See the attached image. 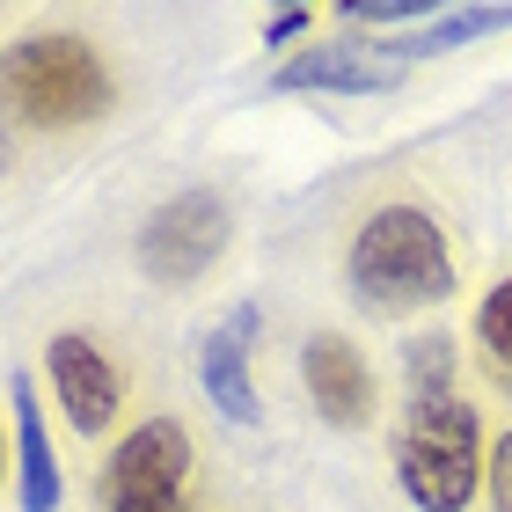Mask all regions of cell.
I'll use <instances>...</instances> for the list:
<instances>
[{
    "label": "cell",
    "mask_w": 512,
    "mask_h": 512,
    "mask_svg": "<svg viewBox=\"0 0 512 512\" xmlns=\"http://www.w3.org/2000/svg\"><path fill=\"white\" fill-rule=\"evenodd\" d=\"M491 476L483 410L461 388H417L395 425V483L417 512H469L476 483Z\"/></svg>",
    "instance_id": "obj_2"
},
{
    "label": "cell",
    "mask_w": 512,
    "mask_h": 512,
    "mask_svg": "<svg viewBox=\"0 0 512 512\" xmlns=\"http://www.w3.org/2000/svg\"><path fill=\"white\" fill-rule=\"evenodd\" d=\"M300 381H308V403L330 417L337 432H359V425L381 417V381H374L366 352L344 330H315L300 344Z\"/></svg>",
    "instance_id": "obj_8"
},
{
    "label": "cell",
    "mask_w": 512,
    "mask_h": 512,
    "mask_svg": "<svg viewBox=\"0 0 512 512\" xmlns=\"http://www.w3.org/2000/svg\"><path fill=\"white\" fill-rule=\"evenodd\" d=\"M8 469H15V461H8V432H0V491H8Z\"/></svg>",
    "instance_id": "obj_17"
},
{
    "label": "cell",
    "mask_w": 512,
    "mask_h": 512,
    "mask_svg": "<svg viewBox=\"0 0 512 512\" xmlns=\"http://www.w3.org/2000/svg\"><path fill=\"white\" fill-rule=\"evenodd\" d=\"M483 30H512V8H461V15H447V22L425 37V52H439V44H461V37H483Z\"/></svg>",
    "instance_id": "obj_12"
},
{
    "label": "cell",
    "mask_w": 512,
    "mask_h": 512,
    "mask_svg": "<svg viewBox=\"0 0 512 512\" xmlns=\"http://www.w3.org/2000/svg\"><path fill=\"white\" fill-rule=\"evenodd\" d=\"M8 403H15V498H22V512H59L66 476H59V461H52V432H44L37 381L15 374L8 381Z\"/></svg>",
    "instance_id": "obj_10"
},
{
    "label": "cell",
    "mask_w": 512,
    "mask_h": 512,
    "mask_svg": "<svg viewBox=\"0 0 512 512\" xmlns=\"http://www.w3.org/2000/svg\"><path fill=\"white\" fill-rule=\"evenodd\" d=\"M432 15L425 0H366V8H344V22H359V30H395V22H417Z\"/></svg>",
    "instance_id": "obj_13"
},
{
    "label": "cell",
    "mask_w": 512,
    "mask_h": 512,
    "mask_svg": "<svg viewBox=\"0 0 512 512\" xmlns=\"http://www.w3.org/2000/svg\"><path fill=\"white\" fill-rule=\"evenodd\" d=\"M118 103L110 59L81 30H30L0 52V110L30 132H81Z\"/></svg>",
    "instance_id": "obj_3"
},
{
    "label": "cell",
    "mask_w": 512,
    "mask_h": 512,
    "mask_svg": "<svg viewBox=\"0 0 512 512\" xmlns=\"http://www.w3.org/2000/svg\"><path fill=\"white\" fill-rule=\"evenodd\" d=\"M271 81L286 88V96H388V88L410 81V52H395V44H366V37L308 44V52H293Z\"/></svg>",
    "instance_id": "obj_7"
},
{
    "label": "cell",
    "mask_w": 512,
    "mask_h": 512,
    "mask_svg": "<svg viewBox=\"0 0 512 512\" xmlns=\"http://www.w3.org/2000/svg\"><path fill=\"white\" fill-rule=\"evenodd\" d=\"M483 491H491V512H512V425L491 439V476H483Z\"/></svg>",
    "instance_id": "obj_14"
},
{
    "label": "cell",
    "mask_w": 512,
    "mask_h": 512,
    "mask_svg": "<svg viewBox=\"0 0 512 512\" xmlns=\"http://www.w3.org/2000/svg\"><path fill=\"white\" fill-rule=\"evenodd\" d=\"M15 169V139H8V125H0V176Z\"/></svg>",
    "instance_id": "obj_16"
},
{
    "label": "cell",
    "mask_w": 512,
    "mask_h": 512,
    "mask_svg": "<svg viewBox=\"0 0 512 512\" xmlns=\"http://www.w3.org/2000/svg\"><path fill=\"white\" fill-rule=\"evenodd\" d=\"M44 381H52L66 425H74L81 439H103L125 417V374L88 330H59L52 344H44Z\"/></svg>",
    "instance_id": "obj_6"
},
{
    "label": "cell",
    "mask_w": 512,
    "mask_h": 512,
    "mask_svg": "<svg viewBox=\"0 0 512 512\" xmlns=\"http://www.w3.org/2000/svg\"><path fill=\"white\" fill-rule=\"evenodd\" d=\"M476 366L491 374V388L512 395V271L476 300Z\"/></svg>",
    "instance_id": "obj_11"
},
{
    "label": "cell",
    "mask_w": 512,
    "mask_h": 512,
    "mask_svg": "<svg viewBox=\"0 0 512 512\" xmlns=\"http://www.w3.org/2000/svg\"><path fill=\"white\" fill-rule=\"evenodd\" d=\"M344 286H352L359 308L374 315H417L454 300V249L447 227H439L417 198H388L374 205L352 242H344Z\"/></svg>",
    "instance_id": "obj_1"
},
{
    "label": "cell",
    "mask_w": 512,
    "mask_h": 512,
    "mask_svg": "<svg viewBox=\"0 0 512 512\" xmlns=\"http://www.w3.org/2000/svg\"><path fill=\"white\" fill-rule=\"evenodd\" d=\"M227 242H235V213H227L220 191H176L161 198L147 227H139V271L154 278V286H198L205 271L227 256Z\"/></svg>",
    "instance_id": "obj_5"
},
{
    "label": "cell",
    "mask_w": 512,
    "mask_h": 512,
    "mask_svg": "<svg viewBox=\"0 0 512 512\" xmlns=\"http://www.w3.org/2000/svg\"><path fill=\"white\" fill-rule=\"evenodd\" d=\"M256 315L249 300L242 308H227L220 322H213V337H205V395L220 403V417H235V425H256L264 417V403H256V374H249V337H256Z\"/></svg>",
    "instance_id": "obj_9"
},
{
    "label": "cell",
    "mask_w": 512,
    "mask_h": 512,
    "mask_svg": "<svg viewBox=\"0 0 512 512\" xmlns=\"http://www.w3.org/2000/svg\"><path fill=\"white\" fill-rule=\"evenodd\" d=\"M191 469H198L191 425L183 417H147L103 461V512H198Z\"/></svg>",
    "instance_id": "obj_4"
},
{
    "label": "cell",
    "mask_w": 512,
    "mask_h": 512,
    "mask_svg": "<svg viewBox=\"0 0 512 512\" xmlns=\"http://www.w3.org/2000/svg\"><path fill=\"white\" fill-rule=\"evenodd\" d=\"M315 30V8H278L264 22V44H293V37H308Z\"/></svg>",
    "instance_id": "obj_15"
}]
</instances>
